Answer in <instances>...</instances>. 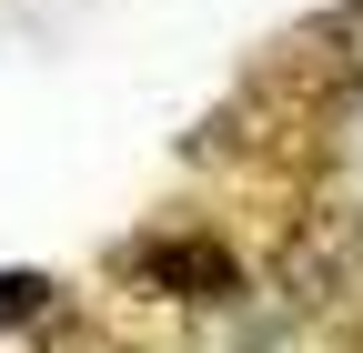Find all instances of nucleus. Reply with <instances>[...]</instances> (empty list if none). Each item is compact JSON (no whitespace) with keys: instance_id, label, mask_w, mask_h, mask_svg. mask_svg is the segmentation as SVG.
I'll list each match as a JSON object with an SVG mask.
<instances>
[{"instance_id":"3","label":"nucleus","mask_w":363,"mask_h":353,"mask_svg":"<svg viewBox=\"0 0 363 353\" xmlns=\"http://www.w3.org/2000/svg\"><path fill=\"white\" fill-rule=\"evenodd\" d=\"M30 303H40V283H30V273H0V323H21Z\"/></svg>"},{"instance_id":"4","label":"nucleus","mask_w":363,"mask_h":353,"mask_svg":"<svg viewBox=\"0 0 363 353\" xmlns=\"http://www.w3.org/2000/svg\"><path fill=\"white\" fill-rule=\"evenodd\" d=\"M343 40H353V81H363V21H343Z\"/></svg>"},{"instance_id":"2","label":"nucleus","mask_w":363,"mask_h":353,"mask_svg":"<svg viewBox=\"0 0 363 353\" xmlns=\"http://www.w3.org/2000/svg\"><path fill=\"white\" fill-rule=\"evenodd\" d=\"M142 273H152L172 303H233V293H242V262H233V242H202V232L142 242Z\"/></svg>"},{"instance_id":"1","label":"nucleus","mask_w":363,"mask_h":353,"mask_svg":"<svg viewBox=\"0 0 363 353\" xmlns=\"http://www.w3.org/2000/svg\"><path fill=\"white\" fill-rule=\"evenodd\" d=\"M272 283H283L303 313H323L333 333H353V353H363V223L353 212H313V223L272 252Z\"/></svg>"}]
</instances>
